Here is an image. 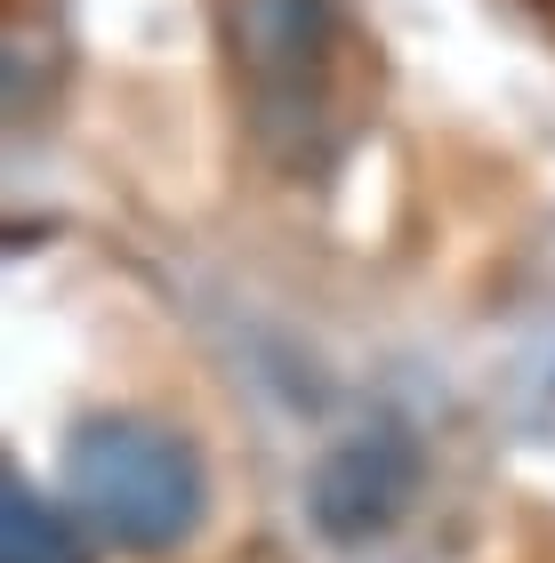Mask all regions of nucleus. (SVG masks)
I'll return each instance as SVG.
<instances>
[{
  "instance_id": "1",
  "label": "nucleus",
  "mask_w": 555,
  "mask_h": 563,
  "mask_svg": "<svg viewBox=\"0 0 555 563\" xmlns=\"http://www.w3.org/2000/svg\"><path fill=\"white\" fill-rule=\"evenodd\" d=\"M65 507L121 555H169L193 540L201 507H210V475L178 427L113 411L65 443Z\"/></svg>"
},
{
  "instance_id": "2",
  "label": "nucleus",
  "mask_w": 555,
  "mask_h": 563,
  "mask_svg": "<svg viewBox=\"0 0 555 563\" xmlns=\"http://www.w3.org/2000/svg\"><path fill=\"white\" fill-rule=\"evenodd\" d=\"M338 48V9L331 0H234V65L249 81L258 130L282 145V121L322 113V81H331Z\"/></svg>"
},
{
  "instance_id": "3",
  "label": "nucleus",
  "mask_w": 555,
  "mask_h": 563,
  "mask_svg": "<svg viewBox=\"0 0 555 563\" xmlns=\"http://www.w3.org/2000/svg\"><path fill=\"white\" fill-rule=\"evenodd\" d=\"M411 492H419V443L402 427H355V434H338V443L314 459L307 516H314L322 540L363 548L411 507Z\"/></svg>"
},
{
  "instance_id": "4",
  "label": "nucleus",
  "mask_w": 555,
  "mask_h": 563,
  "mask_svg": "<svg viewBox=\"0 0 555 563\" xmlns=\"http://www.w3.org/2000/svg\"><path fill=\"white\" fill-rule=\"evenodd\" d=\"M0 563H89V523L65 499H41L24 475L0 483Z\"/></svg>"
}]
</instances>
